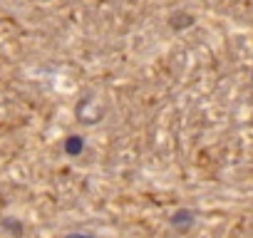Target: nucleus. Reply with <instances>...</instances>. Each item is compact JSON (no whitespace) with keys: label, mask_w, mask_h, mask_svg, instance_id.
Wrapping results in <instances>:
<instances>
[{"label":"nucleus","mask_w":253,"mask_h":238,"mask_svg":"<svg viewBox=\"0 0 253 238\" xmlns=\"http://www.w3.org/2000/svg\"><path fill=\"white\" fill-rule=\"evenodd\" d=\"M82 149H84V139H82V137H67V142H65V152H67L70 157L82 154Z\"/></svg>","instance_id":"nucleus-1"},{"label":"nucleus","mask_w":253,"mask_h":238,"mask_svg":"<svg viewBox=\"0 0 253 238\" xmlns=\"http://www.w3.org/2000/svg\"><path fill=\"white\" fill-rule=\"evenodd\" d=\"M189 221H191V213H186V211H181V213L174 216V223H189Z\"/></svg>","instance_id":"nucleus-2"},{"label":"nucleus","mask_w":253,"mask_h":238,"mask_svg":"<svg viewBox=\"0 0 253 238\" xmlns=\"http://www.w3.org/2000/svg\"><path fill=\"white\" fill-rule=\"evenodd\" d=\"M70 238H92V236H82V233H75V236H70Z\"/></svg>","instance_id":"nucleus-3"}]
</instances>
